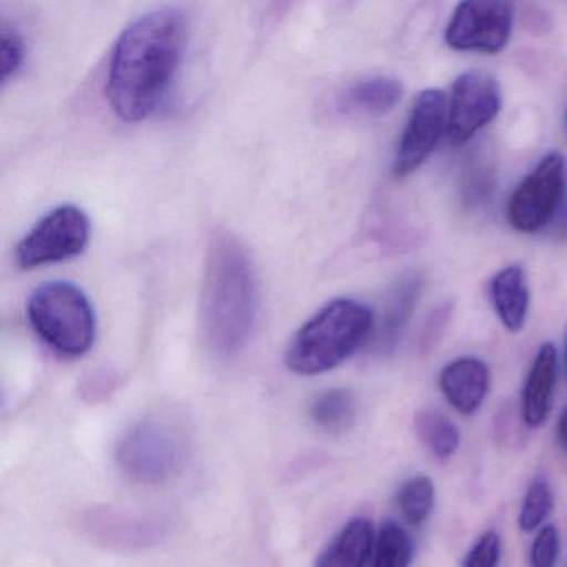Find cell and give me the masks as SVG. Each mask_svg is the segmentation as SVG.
<instances>
[{
    "label": "cell",
    "instance_id": "1",
    "mask_svg": "<svg viewBox=\"0 0 567 567\" xmlns=\"http://www.w3.org/2000/svg\"><path fill=\"white\" fill-rule=\"evenodd\" d=\"M188 21L181 9L145 12L124 29L109 62L112 111L128 124L151 117L171 91L184 59Z\"/></svg>",
    "mask_w": 567,
    "mask_h": 567
},
{
    "label": "cell",
    "instance_id": "2",
    "mask_svg": "<svg viewBox=\"0 0 567 567\" xmlns=\"http://www.w3.org/2000/svg\"><path fill=\"white\" fill-rule=\"evenodd\" d=\"M257 315V281L244 245L228 231L208 244L200 293V327L208 347L221 357L238 353Z\"/></svg>",
    "mask_w": 567,
    "mask_h": 567
},
{
    "label": "cell",
    "instance_id": "3",
    "mask_svg": "<svg viewBox=\"0 0 567 567\" xmlns=\"http://www.w3.org/2000/svg\"><path fill=\"white\" fill-rule=\"evenodd\" d=\"M374 331V313L363 301L338 298L318 310L288 344L285 363L301 377L340 367Z\"/></svg>",
    "mask_w": 567,
    "mask_h": 567
},
{
    "label": "cell",
    "instance_id": "4",
    "mask_svg": "<svg viewBox=\"0 0 567 567\" xmlns=\"http://www.w3.org/2000/svg\"><path fill=\"white\" fill-rule=\"evenodd\" d=\"M29 323L52 350L84 357L95 340V313L84 291L69 281H48L28 303Z\"/></svg>",
    "mask_w": 567,
    "mask_h": 567
},
{
    "label": "cell",
    "instance_id": "5",
    "mask_svg": "<svg viewBox=\"0 0 567 567\" xmlns=\"http://www.w3.org/2000/svg\"><path fill=\"white\" fill-rule=\"evenodd\" d=\"M184 461V436L167 421H142L118 444L122 470L141 483H164Z\"/></svg>",
    "mask_w": 567,
    "mask_h": 567
},
{
    "label": "cell",
    "instance_id": "6",
    "mask_svg": "<svg viewBox=\"0 0 567 567\" xmlns=\"http://www.w3.org/2000/svg\"><path fill=\"white\" fill-rule=\"evenodd\" d=\"M91 221L75 205H61L45 214L19 241L16 260L24 270L71 260L87 247Z\"/></svg>",
    "mask_w": 567,
    "mask_h": 567
},
{
    "label": "cell",
    "instance_id": "7",
    "mask_svg": "<svg viewBox=\"0 0 567 567\" xmlns=\"http://www.w3.org/2000/svg\"><path fill=\"white\" fill-rule=\"evenodd\" d=\"M566 194V161L544 155L507 202V220L520 234H536L553 221Z\"/></svg>",
    "mask_w": 567,
    "mask_h": 567
},
{
    "label": "cell",
    "instance_id": "8",
    "mask_svg": "<svg viewBox=\"0 0 567 567\" xmlns=\"http://www.w3.org/2000/svg\"><path fill=\"white\" fill-rule=\"evenodd\" d=\"M513 8L499 0H470L454 9L444 39L453 51L499 54L513 32Z\"/></svg>",
    "mask_w": 567,
    "mask_h": 567
},
{
    "label": "cell",
    "instance_id": "9",
    "mask_svg": "<svg viewBox=\"0 0 567 567\" xmlns=\"http://www.w3.org/2000/svg\"><path fill=\"white\" fill-rule=\"evenodd\" d=\"M501 111V89L493 75L467 71L454 81L447 105V137L463 145L496 118Z\"/></svg>",
    "mask_w": 567,
    "mask_h": 567
},
{
    "label": "cell",
    "instance_id": "10",
    "mask_svg": "<svg viewBox=\"0 0 567 567\" xmlns=\"http://www.w3.org/2000/svg\"><path fill=\"white\" fill-rule=\"evenodd\" d=\"M447 131V101L440 89H426L414 99L410 118L394 155V177L403 178L421 167Z\"/></svg>",
    "mask_w": 567,
    "mask_h": 567
},
{
    "label": "cell",
    "instance_id": "11",
    "mask_svg": "<svg viewBox=\"0 0 567 567\" xmlns=\"http://www.w3.org/2000/svg\"><path fill=\"white\" fill-rule=\"evenodd\" d=\"M489 386V367L480 358H456L441 370V393L450 406L463 416H471L483 406Z\"/></svg>",
    "mask_w": 567,
    "mask_h": 567
},
{
    "label": "cell",
    "instance_id": "12",
    "mask_svg": "<svg viewBox=\"0 0 567 567\" xmlns=\"http://www.w3.org/2000/svg\"><path fill=\"white\" fill-rule=\"evenodd\" d=\"M557 381V350L553 343L540 344L520 390V420L536 430L546 423Z\"/></svg>",
    "mask_w": 567,
    "mask_h": 567
},
{
    "label": "cell",
    "instance_id": "13",
    "mask_svg": "<svg viewBox=\"0 0 567 567\" xmlns=\"http://www.w3.org/2000/svg\"><path fill=\"white\" fill-rule=\"evenodd\" d=\"M489 298L503 327L519 333L529 311V288L523 267L509 265L497 271L489 281Z\"/></svg>",
    "mask_w": 567,
    "mask_h": 567
},
{
    "label": "cell",
    "instance_id": "14",
    "mask_svg": "<svg viewBox=\"0 0 567 567\" xmlns=\"http://www.w3.org/2000/svg\"><path fill=\"white\" fill-rule=\"evenodd\" d=\"M423 290V278L416 271H408L398 278L393 290L388 295L383 320L378 330L377 343L381 351H391L403 337L408 321L413 317L414 308Z\"/></svg>",
    "mask_w": 567,
    "mask_h": 567
},
{
    "label": "cell",
    "instance_id": "15",
    "mask_svg": "<svg viewBox=\"0 0 567 567\" xmlns=\"http://www.w3.org/2000/svg\"><path fill=\"white\" fill-rule=\"evenodd\" d=\"M374 524L367 517H354L320 554L315 567H364L373 556Z\"/></svg>",
    "mask_w": 567,
    "mask_h": 567
},
{
    "label": "cell",
    "instance_id": "16",
    "mask_svg": "<svg viewBox=\"0 0 567 567\" xmlns=\"http://www.w3.org/2000/svg\"><path fill=\"white\" fill-rule=\"evenodd\" d=\"M403 99V85L386 75L363 79L340 95V111L350 115H383L393 111Z\"/></svg>",
    "mask_w": 567,
    "mask_h": 567
},
{
    "label": "cell",
    "instance_id": "17",
    "mask_svg": "<svg viewBox=\"0 0 567 567\" xmlns=\"http://www.w3.org/2000/svg\"><path fill=\"white\" fill-rule=\"evenodd\" d=\"M414 433L421 446L440 461L450 460L460 450L461 434L456 424L434 408H423L414 414Z\"/></svg>",
    "mask_w": 567,
    "mask_h": 567
},
{
    "label": "cell",
    "instance_id": "18",
    "mask_svg": "<svg viewBox=\"0 0 567 567\" xmlns=\"http://www.w3.org/2000/svg\"><path fill=\"white\" fill-rule=\"evenodd\" d=\"M311 420L328 433H343L353 426L357 417V404L353 394L348 390H330L311 404Z\"/></svg>",
    "mask_w": 567,
    "mask_h": 567
},
{
    "label": "cell",
    "instance_id": "19",
    "mask_svg": "<svg viewBox=\"0 0 567 567\" xmlns=\"http://www.w3.org/2000/svg\"><path fill=\"white\" fill-rule=\"evenodd\" d=\"M436 487L426 474H414L396 493L398 509L410 526H423L434 511Z\"/></svg>",
    "mask_w": 567,
    "mask_h": 567
},
{
    "label": "cell",
    "instance_id": "20",
    "mask_svg": "<svg viewBox=\"0 0 567 567\" xmlns=\"http://www.w3.org/2000/svg\"><path fill=\"white\" fill-rule=\"evenodd\" d=\"M414 557V544L410 534L398 523L381 526L374 540L371 567H410Z\"/></svg>",
    "mask_w": 567,
    "mask_h": 567
},
{
    "label": "cell",
    "instance_id": "21",
    "mask_svg": "<svg viewBox=\"0 0 567 567\" xmlns=\"http://www.w3.org/2000/svg\"><path fill=\"white\" fill-rule=\"evenodd\" d=\"M554 496L550 489L549 481L544 476H536L530 481L526 494H524L523 504H520L519 524L523 533H533L543 526L544 520L553 513Z\"/></svg>",
    "mask_w": 567,
    "mask_h": 567
},
{
    "label": "cell",
    "instance_id": "22",
    "mask_svg": "<svg viewBox=\"0 0 567 567\" xmlns=\"http://www.w3.org/2000/svg\"><path fill=\"white\" fill-rule=\"evenodd\" d=\"M0 54H2L0 72H2V82L6 84L9 79L18 74L25 58L24 38L12 25L2 24V31H0Z\"/></svg>",
    "mask_w": 567,
    "mask_h": 567
},
{
    "label": "cell",
    "instance_id": "23",
    "mask_svg": "<svg viewBox=\"0 0 567 567\" xmlns=\"http://www.w3.org/2000/svg\"><path fill=\"white\" fill-rule=\"evenodd\" d=\"M560 553L559 530L553 524L543 526L529 550V567H556Z\"/></svg>",
    "mask_w": 567,
    "mask_h": 567
},
{
    "label": "cell",
    "instance_id": "24",
    "mask_svg": "<svg viewBox=\"0 0 567 567\" xmlns=\"http://www.w3.org/2000/svg\"><path fill=\"white\" fill-rule=\"evenodd\" d=\"M501 537L496 530H486L474 543L464 559V567H499Z\"/></svg>",
    "mask_w": 567,
    "mask_h": 567
},
{
    "label": "cell",
    "instance_id": "25",
    "mask_svg": "<svg viewBox=\"0 0 567 567\" xmlns=\"http://www.w3.org/2000/svg\"><path fill=\"white\" fill-rule=\"evenodd\" d=\"M494 188V174L484 165L471 164L470 171L466 172V181H464V198L470 204H483L489 198Z\"/></svg>",
    "mask_w": 567,
    "mask_h": 567
},
{
    "label": "cell",
    "instance_id": "26",
    "mask_svg": "<svg viewBox=\"0 0 567 567\" xmlns=\"http://www.w3.org/2000/svg\"><path fill=\"white\" fill-rule=\"evenodd\" d=\"M451 313H453V305L451 303L440 305L436 310L431 311L426 323H424L423 333H421V348L423 350H431L437 343V340L443 337Z\"/></svg>",
    "mask_w": 567,
    "mask_h": 567
},
{
    "label": "cell",
    "instance_id": "27",
    "mask_svg": "<svg viewBox=\"0 0 567 567\" xmlns=\"http://www.w3.org/2000/svg\"><path fill=\"white\" fill-rule=\"evenodd\" d=\"M557 443L567 453V406L564 408L557 421Z\"/></svg>",
    "mask_w": 567,
    "mask_h": 567
},
{
    "label": "cell",
    "instance_id": "28",
    "mask_svg": "<svg viewBox=\"0 0 567 567\" xmlns=\"http://www.w3.org/2000/svg\"><path fill=\"white\" fill-rule=\"evenodd\" d=\"M564 364H566V374H567V338H566V350H564Z\"/></svg>",
    "mask_w": 567,
    "mask_h": 567
},
{
    "label": "cell",
    "instance_id": "29",
    "mask_svg": "<svg viewBox=\"0 0 567 567\" xmlns=\"http://www.w3.org/2000/svg\"><path fill=\"white\" fill-rule=\"evenodd\" d=\"M566 131H567V115H566Z\"/></svg>",
    "mask_w": 567,
    "mask_h": 567
}]
</instances>
